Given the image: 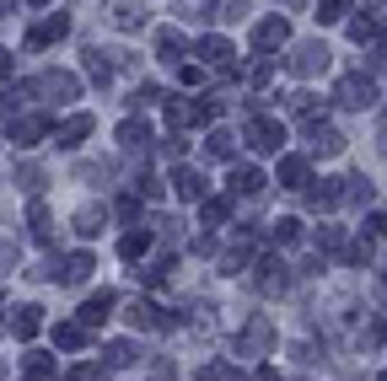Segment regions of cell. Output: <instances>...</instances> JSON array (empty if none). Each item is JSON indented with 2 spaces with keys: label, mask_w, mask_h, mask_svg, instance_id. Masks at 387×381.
<instances>
[{
  "label": "cell",
  "mask_w": 387,
  "mask_h": 381,
  "mask_svg": "<svg viewBox=\"0 0 387 381\" xmlns=\"http://www.w3.org/2000/svg\"><path fill=\"white\" fill-rule=\"evenodd\" d=\"M231 183H237V194H258V188H264V178H258L253 167H237V172H231Z\"/></svg>",
  "instance_id": "obj_13"
},
{
  "label": "cell",
  "mask_w": 387,
  "mask_h": 381,
  "mask_svg": "<svg viewBox=\"0 0 387 381\" xmlns=\"http://www.w3.org/2000/svg\"><path fill=\"white\" fill-rule=\"evenodd\" d=\"M226 215H231V204H226V199H210V204H204V221H210V226H221Z\"/></svg>",
  "instance_id": "obj_22"
},
{
  "label": "cell",
  "mask_w": 387,
  "mask_h": 381,
  "mask_svg": "<svg viewBox=\"0 0 387 381\" xmlns=\"http://www.w3.org/2000/svg\"><path fill=\"white\" fill-rule=\"evenodd\" d=\"M11 76V54H6V49H0V81Z\"/></svg>",
  "instance_id": "obj_29"
},
{
  "label": "cell",
  "mask_w": 387,
  "mask_h": 381,
  "mask_svg": "<svg viewBox=\"0 0 387 381\" xmlns=\"http://www.w3.org/2000/svg\"><path fill=\"white\" fill-rule=\"evenodd\" d=\"M172 188H178V199H199V194H204V178L194 172V167H178V172H172Z\"/></svg>",
  "instance_id": "obj_3"
},
{
  "label": "cell",
  "mask_w": 387,
  "mask_h": 381,
  "mask_svg": "<svg viewBox=\"0 0 387 381\" xmlns=\"http://www.w3.org/2000/svg\"><path fill=\"white\" fill-rule=\"evenodd\" d=\"M65 381H97V371H70Z\"/></svg>",
  "instance_id": "obj_28"
},
{
  "label": "cell",
  "mask_w": 387,
  "mask_h": 381,
  "mask_svg": "<svg viewBox=\"0 0 387 381\" xmlns=\"http://www.w3.org/2000/svg\"><path fill=\"white\" fill-rule=\"evenodd\" d=\"M247 145H253V151H264V156H274V151L286 145V124H274V119H253V124H247Z\"/></svg>",
  "instance_id": "obj_1"
},
{
  "label": "cell",
  "mask_w": 387,
  "mask_h": 381,
  "mask_svg": "<svg viewBox=\"0 0 387 381\" xmlns=\"http://www.w3.org/2000/svg\"><path fill=\"white\" fill-rule=\"evenodd\" d=\"M371 237H387V215H371V226H366Z\"/></svg>",
  "instance_id": "obj_27"
},
{
  "label": "cell",
  "mask_w": 387,
  "mask_h": 381,
  "mask_svg": "<svg viewBox=\"0 0 387 381\" xmlns=\"http://www.w3.org/2000/svg\"><path fill=\"white\" fill-rule=\"evenodd\" d=\"M38 317H43L38 306H22L17 322H11V328H17V339H33V333H38Z\"/></svg>",
  "instance_id": "obj_9"
},
{
  "label": "cell",
  "mask_w": 387,
  "mask_h": 381,
  "mask_svg": "<svg viewBox=\"0 0 387 381\" xmlns=\"http://www.w3.org/2000/svg\"><path fill=\"white\" fill-rule=\"evenodd\" d=\"M65 27H70L65 17H49L43 27H33V33H27V49H43V43H54V38L65 33Z\"/></svg>",
  "instance_id": "obj_4"
},
{
  "label": "cell",
  "mask_w": 387,
  "mask_h": 381,
  "mask_svg": "<svg viewBox=\"0 0 387 381\" xmlns=\"http://www.w3.org/2000/svg\"><path fill=\"white\" fill-rule=\"evenodd\" d=\"M11 135H17V140H38L43 124H38V119H22V124H11Z\"/></svg>",
  "instance_id": "obj_20"
},
{
  "label": "cell",
  "mask_w": 387,
  "mask_h": 381,
  "mask_svg": "<svg viewBox=\"0 0 387 381\" xmlns=\"http://www.w3.org/2000/svg\"><path fill=\"white\" fill-rule=\"evenodd\" d=\"M33 237L49 242V210H43V204H33Z\"/></svg>",
  "instance_id": "obj_24"
},
{
  "label": "cell",
  "mask_w": 387,
  "mask_h": 381,
  "mask_svg": "<svg viewBox=\"0 0 387 381\" xmlns=\"http://www.w3.org/2000/svg\"><path fill=\"white\" fill-rule=\"evenodd\" d=\"M296 237H302V226H296V221H280V226H274V242H296Z\"/></svg>",
  "instance_id": "obj_25"
},
{
  "label": "cell",
  "mask_w": 387,
  "mask_h": 381,
  "mask_svg": "<svg viewBox=\"0 0 387 381\" xmlns=\"http://www.w3.org/2000/svg\"><path fill=\"white\" fill-rule=\"evenodd\" d=\"M312 151H323V156H339V151H345V140H339L334 129H323V135L312 129Z\"/></svg>",
  "instance_id": "obj_12"
},
{
  "label": "cell",
  "mask_w": 387,
  "mask_h": 381,
  "mask_svg": "<svg viewBox=\"0 0 387 381\" xmlns=\"http://www.w3.org/2000/svg\"><path fill=\"white\" fill-rule=\"evenodd\" d=\"M27 371H33V376H49L54 365H49V355H27Z\"/></svg>",
  "instance_id": "obj_26"
},
{
  "label": "cell",
  "mask_w": 387,
  "mask_h": 381,
  "mask_svg": "<svg viewBox=\"0 0 387 381\" xmlns=\"http://www.w3.org/2000/svg\"><path fill=\"white\" fill-rule=\"evenodd\" d=\"M204 151H210V156H231V135H226V129H215V135H210V145H204Z\"/></svg>",
  "instance_id": "obj_21"
},
{
  "label": "cell",
  "mask_w": 387,
  "mask_h": 381,
  "mask_svg": "<svg viewBox=\"0 0 387 381\" xmlns=\"http://www.w3.org/2000/svg\"><path fill=\"white\" fill-rule=\"evenodd\" d=\"M199 60H210V65H231V43H226V38H204V43H199Z\"/></svg>",
  "instance_id": "obj_8"
},
{
  "label": "cell",
  "mask_w": 387,
  "mask_h": 381,
  "mask_svg": "<svg viewBox=\"0 0 387 381\" xmlns=\"http://www.w3.org/2000/svg\"><path fill=\"white\" fill-rule=\"evenodd\" d=\"M318 11H323L318 22H339V17L349 11V0H318Z\"/></svg>",
  "instance_id": "obj_19"
},
{
  "label": "cell",
  "mask_w": 387,
  "mask_h": 381,
  "mask_svg": "<svg viewBox=\"0 0 387 381\" xmlns=\"http://www.w3.org/2000/svg\"><path fill=\"white\" fill-rule=\"evenodd\" d=\"M108 312H113V296H108V290H102V296H92V301L81 306V322H86V328H97V322L108 317Z\"/></svg>",
  "instance_id": "obj_7"
},
{
  "label": "cell",
  "mask_w": 387,
  "mask_h": 381,
  "mask_svg": "<svg viewBox=\"0 0 387 381\" xmlns=\"http://www.w3.org/2000/svg\"><path fill=\"white\" fill-rule=\"evenodd\" d=\"M129 322H135V328H156V322H162V312H156L151 301H140L135 312H129Z\"/></svg>",
  "instance_id": "obj_16"
},
{
  "label": "cell",
  "mask_w": 387,
  "mask_h": 381,
  "mask_svg": "<svg viewBox=\"0 0 387 381\" xmlns=\"http://www.w3.org/2000/svg\"><path fill=\"white\" fill-rule=\"evenodd\" d=\"M119 140H124V145H140V140H145V124H140V119H129V124L119 129Z\"/></svg>",
  "instance_id": "obj_23"
},
{
  "label": "cell",
  "mask_w": 387,
  "mask_h": 381,
  "mask_svg": "<svg viewBox=\"0 0 387 381\" xmlns=\"http://www.w3.org/2000/svg\"><path fill=\"white\" fill-rule=\"evenodd\" d=\"M145 247H151V237H145V231H129V237L119 242V253H124V258H140Z\"/></svg>",
  "instance_id": "obj_14"
},
{
  "label": "cell",
  "mask_w": 387,
  "mask_h": 381,
  "mask_svg": "<svg viewBox=\"0 0 387 381\" xmlns=\"http://www.w3.org/2000/svg\"><path fill=\"white\" fill-rule=\"evenodd\" d=\"M302 178H306V167H302L296 156H290V161H280V183H286V188H296Z\"/></svg>",
  "instance_id": "obj_17"
},
{
  "label": "cell",
  "mask_w": 387,
  "mask_h": 381,
  "mask_svg": "<svg viewBox=\"0 0 387 381\" xmlns=\"http://www.w3.org/2000/svg\"><path fill=\"white\" fill-rule=\"evenodd\" d=\"M86 135H92V119L81 113V119H70V124L60 129V145H76V140H86Z\"/></svg>",
  "instance_id": "obj_11"
},
{
  "label": "cell",
  "mask_w": 387,
  "mask_h": 381,
  "mask_svg": "<svg viewBox=\"0 0 387 381\" xmlns=\"http://www.w3.org/2000/svg\"><path fill=\"white\" fill-rule=\"evenodd\" d=\"M86 274H92V258H86V253H76V258L65 263V274H60V280H65V285H81Z\"/></svg>",
  "instance_id": "obj_10"
},
{
  "label": "cell",
  "mask_w": 387,
  "mask_h": 381,
  "mask_svg": "<svg viewBox=\"0 0 387 381\" xmlns=\"http://www.w3.org/2000/svg\"><path fill=\"white\" fill-rule=\"evenodd\" d=\"M323 65H328V54H323V49H302L296 70H302V76H312V70H323Z\"/></svg>",
  "instance_id": "obj_15"
},
{
  "label": "cell",
  "mask_w": 387,
  "mask_h": 381,
  "mask_svg": "<svg viewBox=\"0 0 387 381\" xmlns=\"http://www.w3.org/2000/svg\"><path fill=\"white\" fill-rule=\"evenodd\" d=\"M38 6H43V0H38Z\"/></svg>",
  "instance_id": "obj_30"
},
{
  "label": "cell",
  "mask_w": 387,
  "mask_h": 381,
  "mask_svg": "<svg viewBox=\"0 0 387 381\" xmlns=\"http://www.w3.org/2000/svg\"><path fill=\"white\" fill-rule=\"evenodd\" d=\"M334 199H339L334 183H312V204H318V210H334Z\"/></svg>",
  "instance_id": "obj_18"
},
{
  "label": "cell",
  "mask_w": 387,
  "mask_h": 381,
  "mask_svg": "<svg viewBox=\"0 0 387 381\" xmlns=\"http://www.w3.org/2000/svg\"><path fill=\"white\" fill-rule=\"evenodd\" d=\"M286 38H290V27H286L280 17H274V22H258V33H253V43H258V49H280Z\"/></svg>",
  "instance_id": "obj_2"
},
{
  "label": "cell",
  "mask_w": 387,
  "mask_h": 381,
  "mask_svg": "<svg viewBox=\"0 0 387 381\" xmlns=\"http://www.w3.org/2000/svg\"><path fill=\"white\" fill-rule=\"evenodd\" d=\"M339 102H345V108H366V102H371V86H366V81H355V76L339 81Z\"/></svg>",
  "instance_id": "obj_5"
},
{
  "label": "cell",
  "mask_w": 387,
  "mask_h": 381,
  "mask_svg": "<svg viewBox=\"0 0 387 381\" xmlns=\"http://www.w3.org/2000/svg\"><path fill=\"white\" fill-rule=\"evenodd\" d=\"M54 344H60V349H81L86 328H81V322H54Z\"/></svg>",
  "instance_id": "obj_6"
}]
</instances>
